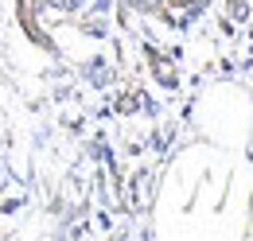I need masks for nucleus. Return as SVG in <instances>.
Returning a JSON list of instances; mask_svg holds the SVG:
<instances>
[{
  "mask_svg": "<svg viewBox=\"0 0 253 241\" xmlns=\"http://www.w3.org/2000/svg\"><path fill=\"white\" fill-rule=\"evenodd\" d=\"M148 62H152V74L160 78V86H175V82H179V78H175V66L164 59L160 51H148Z\"/></svg>",
  "mask_w": 253,
  "mask_h": 241,
  "instance_id": "nucleus-1",
  "label": "nucleus"
}]
</instances>
